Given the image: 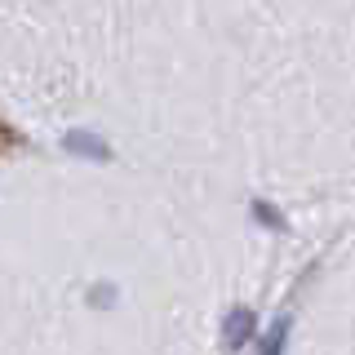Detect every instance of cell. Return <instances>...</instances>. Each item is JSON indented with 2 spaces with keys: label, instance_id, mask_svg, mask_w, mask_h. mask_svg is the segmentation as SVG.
<instances>
[{
  "label": "cell",
  "instance_id": "6da1fadb",
  "mask_svg": "<svg viewBox=\"0 0 355 355\" xmlns=\"http://www.w3.org/2000/svg\"><path fill=\"white\" fill-rule=\"evenodd\" d=\"M62 147L71 155H85V160H111V147L98 138V133H89V129H71L62 138Z\"/></svg>",
  "mask_w": 355,
  "mask_h": 355
},
{
  "label": "cell",
  "instance_id": "3957f363",
  "mask_svg": "<svg viewBox=\"0 0 355 355\" xmlns=\"http://www.w3.org/2000/svg\"><path fill=\"white\" fill-rule=\"evenodd\" d=\"M253 214H258V222H262V227H271V231H280V227H284V218L275 214L266 200H253Z\"/></svg>",
  "mask_w": 355,
  "mask_h": 355
},
{
  "label": "cell",
  "instance_id": "7a4b0ae2",
  "mask_svg": "<svg viewBox=\"0 0 355 355\" xmlns=\"http://www.w3.org/2000/svg\"><path fill=\"white\" fill-rule=\"evenodd\" d=\"M249 333H253V315H249V311H231V320H227V347H240Z\"/></svg>",
  "mask_w": 355,
  "mask_h": 355
},
{
  "label": "cell",
  "instance_id": "277c9868",
  "mask_svg": "<svg viewBox=\"0 0 355 355\" xmlns=\"http://www.w3.org/2000/svg\"><path fill=\"white\" fill-rule=\"evenodd\" d=\"M284 338H288V320H280V324L271 329V338H266L262 355H280V351H284Z\"/></svg>",
  "mask_w": 355,
  "mask_h": 355
}]
</instances>
